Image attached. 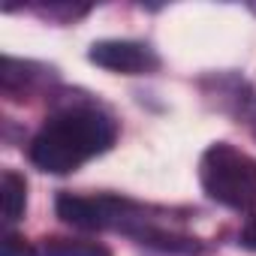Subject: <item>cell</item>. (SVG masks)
<instances>
[{
    "mask_svg": "<svg viewBox=\"0 0 256 256\" xmlns=\"http://www.w3.org/2000/svg\"><path fill=\"white\" fill-rule=\"evenodd\" d=\"M0 256H36V250H34L22 235L10 232V235L4 238V253H0Z\"/></svg>",
    "mask_w": 256,
    "mask_h": 256,
    "instance_id": "7",
    "label": "cell"
},
{
    "mask_svg": "<svg viewBox=\"0 0 256 256\" xmlns=\"http://www.w3.org/2000/svg\"><path fill=\"white\" fill-rule=\"evenodd\" d=\"M199 178L202 190L232 208V211H253L256 208V160L229 145V142H214L199 163Z\"/></svg>",
    "mask_w": 256,
    "mask_h": 256,
    "instance_id": "2",
    "label": "cell"
},
{
    "mask_svg": "<svg viewBox=\"0 0 256 256\" xmlns=\"http://www.w3.org/2000/svg\"><path fill=\"white\" fill-rule=\"evenodd\" d=\"M58 217L78 229H126L136 232L145 217L136 205L114 199V196H78V193H60L58 196Z\"/></svg>",
    "mask_w": 256,
    "mask_h": 256,
    "instance_id": "3",
    "label": "cell"
},
{
    "mask_svg": "<svg viewBox=\"0 0 256 256\" xmlns=\"http://www.w3.org/2000/svg\"><path fill=\"white\" fill-rule=\"evenodd\" d=\"M42 256H112V250L100 241H82V238H48L42 247Z\"/></svg>",
    "mask_w": 256,
    "mask_h": 256,
    "instance_id": "6",
    "label": "cell"
},
{
    "mask_svg": "<svg viewBox=\"0 0 256 256\" xmlns=\"http://www.w3.org/2000/svg\"><path fill=\"white\" fill-rule=\"evenodd\" d=\"M114 120L94 106H70L52 114L30 142V160L52 175H70L114 145Z\"/></svg>",
    "mask_w": 256,
    "mask_h": 256,
    "instance_id": "1",
    "label": "cell"
},
{
    "mask_svg": "<svg viewBox=\"0 0 256 256\" xmlns=\"http://www.w3.org/2000/svg\"><path fill=\"white\" fill-rule=\"evenodd\" d=\"M0 202H4V220L6 223H16L22 214H24V205H28V181L6 169L0 175Z\"/></svg>",
    "mask_w": 256,
    "mask_h": 256,
    "instance_id": "5",
    "label": "cell"
},
{
    "mask_svg": "<svg viewBox=\"0 0 256 256\" xmlns=\"http://www.w3.org/2000/svg\"><path fill=\"white\" fill-rule=\"evenodd\" d=\"M241 244H244L247 250H256V214L244 223V229H241Z\"/></svg>",
    "mask_w": 256,
    "mask_h": 256,
    "instance_id": "9",
    "label": "cell"
},
{
    "mask_svg": "<svg viewBox=\"0 0 256 256\" xmlns=\"http://www.w3.org/2000/svg\"><path fill=\"white\" fill-rule=\"evenodd\" d=\"M241 102V118H244V124L253 130V136H256V94H250V96H244V100H238Z\"/></svg>",
    "mask_w": 256,
    "mask_h": 256,
    "instance_id": "8",
    "label": "cell"
},
{
    "mask_svg": "<svg viewBox=\"0 0 256 256\" xmlns=\"http://www.w3.org/2000/svg\"><path fill=\"white\" fill-rule=\"evenodd\" d=\"M88 58H90V64H96L108 72H124V76H139V72H151V70L160 66L157 54L145 42H133V40L94 42Z\"/></svg>",
    "mask_w": 256,
    "mask_h": 256,
    "instance_id": "4",
    "label": "cell"
}]
</instances>
